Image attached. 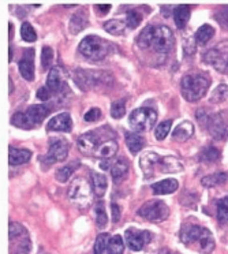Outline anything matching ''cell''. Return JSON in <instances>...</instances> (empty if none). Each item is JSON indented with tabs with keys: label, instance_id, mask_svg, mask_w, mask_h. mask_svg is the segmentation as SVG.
<instances>
[{
	"label": "cell",
	"instance_id": "cell-22",
	"mask_svg": "<svg viewBox=\"0 0 228 254\" xmlns=\"http://www.w3.org/2000/svg\"><path fill=\"white\" fill-rule=\"evenodd\" d=\"M86 25H88V15L84 10H81L72 15L71 21L68 23V30L71 34H78L86 28Z\"/></svg>",
	"mask_w": 228,
	"mask_h": 254
},
{
	"label": "cell",
	"instance_id": "cell-28",
	"mask_svg": "<svg viewBox=\"0 0 228 254\" xmlns=\"http://www.w3.org/2000/svg\"><path fill=\"white\" fill-rule=\"evenodd\" d=\"M190 18V7L189 6H178L173 8V19L179 29H183Z\"/></svg>",
	"mask_w": 228,
	"mask_h": 254
},
{
	"label": "cell",
	"instance_id": "cell-34",
	"mask_svg": "<svg viewBox=\"0 0 228 254\" xmlns=\"http://www.w3.org/2000/svg\"><path fill=\"white\" fill-rule=\"evenodd\" d=\"M220 159V152L215 146H206L201 150L200 160L202 161H216Z\"/></svg>",
	"mask_w": 228,
	"mask_h": 254
},
{
	"label": "cell",
	"instance_id": "cell-15",
	"mask_svg": "<svg viewBox=\"0 0 228 254\" xmlns=\"http://www.w3.org/2000/svg\"><path fill=\"white\" fill-rule=\"evenodd\" d=\"M19 72L26 81L34 79V51L26 50L23 52L22 59L19 61Z\"/></svg>",
	"mask_w": 228,
	"mask_h": 254
},
{
	"label": "cell",
	"instance_id": "cell-2",
	"mask_svg": "<svg viewBox=\"0 0 228 254\" xmlns=\"http://www.w3.org/2000/svg\"><path fill=\"white\" fill-rule=\"evenodd\" d=\"M179 238L187 248L202 254H211L215 250V238L205 227L191 223L184 224L179 232Z\"/></svg>",
	"mask_w": 228,
	"mask_h": 254
},
{
	"label": "cell",
	"instance_id": "cell-14",
	"mask_svg": "<svg viewBox=\"0 0 228 254\" xmlns=\"http://www.w3.org/2000/svg\"><path fill=\"white\" fill-rule=\"evenodd\" d=\"M72 128V121L71 116L67 112H63L60 115H56L52 118L48 125H47V130L48 131H61V133H68Z\"/></svg>",
	"mask_w": 228,
	"mask_h": 254
},
{
	"label": "cell",
	"instance_id": "cell-44",
	"mask_svg": "<svg viewBox=\"0 0 228 254\" xmlns=\"http://www.w3.org/2000/svg\"><path fill=\"white\" fill-rule=\"evenodd\" d=\"M101 118V111L99 108H92L85 114L84 119L86 122H97Z\"/></svg>",
	"mask_w": 228,
	"mask_h": 254
},
{
	"label": "cell",
	"instance_id": "cell-19",
	"mask_svg": "<svg viewBox=\"0 0 228 254\" xmlns=\"http://www.w3.org/2000/svg\"><path fill=\"white\" fill-rule=\"evenodd\" d=\"M117 152V142L115 139H106L103 141L97 149L95 152V157H99V159H110V157H114L116 155Z\"/></svg>",
	"mask_w": 228,
	"mask_h": 254
},
{
	"label": "cell",
	"instance_id": "cell-8",
	"mask_svg": "<svg viewBox=\"0 0 228 254\" xmlns=\"http://www.w3.org/2000/svg\"><path fill=\"white\" fill-rule=\"evenodd\" d=\"M206 64L215 67L217 71L228 74V40L216 44L204 55Z\"/></svg>",
	"mask_w": 228,
	"mask_h": 254
},
{
	"label": "cell",
	"instance_id": "cell-7",
	"mask_svg": "<svg viewBox=\"0 0 228 254\" xmlns=\"http://www.w3.org/2000/svg\"><path fill=\"white\" fill-rule=\"evenodd\" d=\"M157 121V114L156 111L152 110V108H137L134 110L130 116H128V123L130 126L133 127L135 131L139 133H145V131H149L152 127L156 125Z\"/></svg>",
	"mask_w": 228,
	"mask_h": 254
},
{
	"label": "cell",
	"instance_id": "cell-31",
	"mask_svg": "<svg viewBox=\"0 0 228 254\" xmlns=\"http://www.w3.org/2000/svg\"><path fill=\"white\" fill-rule=\"evenodd\" d=\"M77 166H78V163H77V161H74V163H71V164H67V166L60 167V168L56 171V179L61 183L67 182V181H68V178L72 175V172L77 170Z\"/></svg>",
	"mask_w": 228,
	"mask_h": 254
},
{
	"label": "cell",
	"instance_id": "cell-3",
	"mask_svg": "<svg viewBox=\"0 0 228 254\" xmlns=\"http://www.w3.org/2000/svg\"><path fill=\"white\" fill-rule=\"evenodd\" d=\"M209 86H211V79L200 72H191V74L184 75L180 82L183 97L191 103L202 99L208 92Z\"/></svg>",
	"mask_w": 228,
	"mask_h": 254
},
{
	"label": "cell",
	"instance_id": "cell-5",
	"mask_svg": "<svg viewBox=\"0 0 228 254\" xmlns=\"http://www.w3.org/2000/svg\"><path fill=\"white\" fill-rule=\"evenodd\" d=\"M111 51V44L104 39H100L95 34L86 36L81 44H79V52L92 61H101L104 59Z\"/></svg>",
	"mask_w": 228,
	"mask_h": 254
},
{
	"label": "cell",
	"instance_id": "cell-30",
	"mask_svg": "<svg viewBox=\"0 0 228 254\" xmlns=\"http://www.w3.org/2000/svg\"><path fill=\"white\" fill-rule=\"evenodd\" d=\"M126 26H127V23L123 22L120 19H111V21L104 23V29H106L107 32L110 34H115V36L124 33Z\"/></svg>",
	"mask_w": 228,
	"mask_h": 254
},
{
	"label": "cell",
	"instance_id": "cell-47",
	"mask_svg": "<svg viewBox=\"0 0 228 254\" xmlns=\"http://www.w3.org/2000/svg\"><path fill=\"white\" fill-rule=\"evenodd\" d=\"M96 8L101 12V15H106L107 12L111 10V6L110 4H101V6H96Z\"/></svg>",
	"mask_w": 228,
	"mask_h": 254
},
{
	"label": "cell",
	"instance_id": "cell-33",
	"mask_svg": "<svg viewBox=\"0 0 228 254\" xmlns=\"http://www.w3.org/2000/svg\"><path fill=\"white\" fill-rule=\"evenodd\" d=\"M217 220L220 223H228V195L217 202Z\"/></svg>",
	"mask_w": 228,
	"mask_h": 254
},
{
	"label": "cell",
	"instance_id": "cell-9",
	"mask_svg": "<svg viewBox=\"0 0 228 254\" xmlns=\"http://www.w3.org/2000/svg\"><path fill=\"white\" fill-rule=\"evenodd\" d=\"M138 215L144 217L145 220L152 221V223H160L167 219L170 215V209L160 199H152V201L145 202L139 208Z\"/></svg>",
	"mask_w": 228,
	"mask_h": 254
},
{
	"label": "cell",
	"instance_id": "cell-35",
	"mask_svg": "<svg viewBox=\"0 0 228 254\" xmlns=\"http://www.w3.org/2000/svg\"><path fill=\"white\" fill-rule=\"evenodd\" d=\"M228 97V86L227 85H219L213 93L211 94V103L217 104V103H223L224 100Z\"/></svg>",
	"mask_w": 228,
	"mask_h": 254
},
{
	"label": "cell",
	"instance_id": "cell-26",
	"mask_svg": "<svg viewBox=\"0 0 228 254\" xmlns=\"http://www.w3.org/2000/svg\"><path fill=\"white\" fill-rule=\"evenodd\" d=\"M126 145H127L128 150L134 155V153H138L139 150L144 148L145 139L142 138L139 134L127 131V133H126Z\"/></svg>",
	"mask_w": 228,
	"mask_h": 254
},
{
	"label": "cell",
	"instance_id": "cell-48",
	"mask_svg": "<svg viewBox=\"0 0 228 254\" xmlns=\"http://www.w3.org/2000/svg\"><path fill=\"white\" fill-rule=\"evenodd\" d=\"M111 164V160L110 159H107V160L101 161L100 163V168H103V170H108V166Z\"/></svg>",
	"mask_w": 228,
	"mask_h": 254
},
{
	"label": "cell",
	"instance_id": "cell-51",
	"mask_svg": "<svg viewBox=\"0 0 228 254\" xmlns=\"http://www.w3.org/2000/svg\"><path fill=\"white\" fill-rule=\"evenodd\" d=\"M10 93H12V81H11V78H10Z\"/></svg>",
	"mask_w": 228,
	"mask_h": 254
},
{
	"label": "cell",
	"instance_id": "cell-23",
	"mask_svg": "<svg viewBox=\"0 0 228 254\" xmlns=\"http://www.w3.org/2000/svg\"><path fill=\"white\" fill-rule=\"evenodd\" d=\"M179 188L178 181L175 179H164L162 182H157L155 185H152L153 193L156 195H164V194H171L173 191H176Z\"/></svg>",
	"mask_w": 228,
	"mask_h": 254
},
{
	"label": "cell",
	"instance_id": "cell-11",
	"mask_svg": "<svg viewBox=\"0 0 228 254\" xmlns=\"http://www.w3.org/2000/svg\"><path fill=\"white\" fill-rule=\"evenodd\" d=\"M124 239H126V243L130 250L139 252L150 242L152 235L149 231H139L135 228H128L124 232Z\"/></svg>",
	"mask_w": 228,
	"mask_h": 254
},
{
	"label": "cell",
	"instance_id": "cell-42",
	"mask_svg": "<svg viewBox=\"0 0 228 254\" xmlns=\"http://www.w3.org/2000/svg\"><path fill=\"white\" fill-rule=\"evenodd\" d=\"M54 61V51L51 47H44L43 52H41V66L43 68H50L51 63Z\"/></svg>",
	"mask_w": 228,
	"mask_h": 254
},
{
	"label": "cell",
	"instance_id": "cell-10",
	"mask_svg": "<svg viewBox=\"0 0 228 254\" xmlns=\"http://www.w3.org/2000/svg\"><path fill=\"white\" fill-rule=\"evenodd\" d=\"M67 194L71 202L78 205L79 208H84L90 202V197H92L90 185L84 178H77L71 182Z\"/></svg>",
	"mask_w": 228,
	"mask_h": 254
},
{
	"label": "cell",
	"instance_id": "cell-1",
	"mask_svg": "<svg viewBox=\"0 0 228 254\" xmlns=\"http://www.w3.org/2000/svg\"><path fill=\"white\" fill-rule=\"evenodd\" d=\"M141 50H152L157 54H170L175 44L173 33L171 29L164 25H148L141 32L138 40Z\"/></svg>",
	"mask_w": 228,
	"mask_h": 254
},
{
	"label": "cell",
	"instance_id": "cell-46",
	"mask_svg": "<svg viewBox=\"0 0 228 254\" xmlns=\"http://www.w3.org/2000/svg\"><path fill=\"white\" fill-rule=\"evenodd\" d=\"M111 210H112V221L117 223L120 220V208L117 204H111Z\"/></svg>",
	"mask_w": 228,
	"mask_h": 254
},
{
	"label": "cell",
	"instance_id": "cell-13",
	"mask_svg": "<svg viewBox=\"0 0 228 254\" xmlns=\"http://www.w3.org/2000/svg\"><path fill=\"white\" fill-rule=\"evenodd\" d=\"M47 88L50 89L51 93H60L63 89H66V83H64V77H63V71L60 67H52L48 74V79H47Z\"/></svg>",
	"mask_w": 228,
	"mask_h": 254
},
{
	"label": "cell",
	"instance_id": "cell-17",
	"mask_svg": "<svg viewBox=\"0 0 228 254\" xmlns=\"http://www.w3.org/2000/svg\"><path fill=\"white\" fill-rule=\"evenodd\" d=\"M97 142L99 138L96 135V131H89L81 135L78 139V149L84 153V155H95L96 149H97Z\"/></svg>",
	"mask_w": 228,
	"mask_h": 254
},
{
	"label": "cell",
	"instance_id": "cell-40",
	"mask_svg": "<svg viewBox=\"0 0 228 254\" xmlns=\"http://www.w3.org/2000/svg\"><path fill=\"white\" fill-rule=\"evenodd\" d=\"M126 114V104L123 100H117L114 101L111 105V116L115 119H120L123 115Z\"/></svg>",
	"mask_w": 228,
	"mask_h": 254
},
{
	"label": "cell",
	"instance_id": "cell-20",
	"mask_svg": "<svg viewBox=\"0 0 228 254\" xmlns=\"http://www.w3.org/2000/svg\"><path fill=\"white\" fill-rule=\"evenodd\" d=\"M194 134V126L191 122H182L180 125L176 126V128L173 130L172 139L178 141V142H184L189 138H191V135Z\"/></svg>",
	"mask_w": 228,
	"mask_h": 254
},
{
	"label": "cell",
	"instance_id": "cell-4",
	"mask_svg": "<svg viewBox=\"0 0 228 254\" xmlns=\"http://www.w3.org/2000/svg\"><path fill=\"white\" fill-rule=\"evenodd\" d=\"M48 114L50 111L44 105H30L26 112H17L15 115H12L11 123L19 128L29 130V128L39 127L40 123L44 121Z\"/></svg>",
	"mask_w": 228,
	"mask_h": 254
},
{
	"label": "cell",
	"instance_id": "cell-18",
	"mask_svg": "<svg viewBox=\"0 0 228 254\" xmlns=\"http://www.w3.org/2000/svg\"><path fill=\"white\" fill-rule=\"evenodd\" d=\"M157 167L160 172H167V174H176V172L183 171V164L175 159L173 156H166V157H160L157 161Z\"/></svg>",
	"mask_w": 228,
	"mask_h": 254
},
{
	"label": "cell",
	"instance_id": "cell-43",
	"mask_svg": "<svg viewBox=\"0 0 228 254\" xmlns=\"http://www.w3.org/2000/svg\"><path fill=\"white\" fill-rule=\"evenodd\" d=\"M25 232L26 231H25V228L21 224L10 221V241H12L14 238L19 237V235H23Z\"/></svg>",
	"mask_w": 228,
	"mask_h": 254
},
{
	"label": "cell",
	"instance_id": "cell-6",
	"mask_svg": "<svg viewBox=\"0 0 228 254\" xmlns=\"http://www.w3.org/2000/svg\"><path fill=\"white\" fill-rule=\"evenodd\" d=\"M197 119L204 122V125H208L209 133L216 139L226 138L228 135V111L212 116L205 115V111H198Z\"/></svg>",
	"mask_w": 228,
	"mask_h": 254
},
{
	"label": "cell",
	"instance_id": "cell-12",
	"mask_svg": "<svg viewBox=\"0 0 228 254\" xmlns=\"http://www.w3.org/2000/svg\"><path fill=\"white\" fill-rule=\"evenodd\" d=\"M68 142L64 138L60 137H55V138L50 139V152L47 155V161L48 164L55 163V161H63L66 160L68 156Z\"/></svg>",
	"mask_w": 228,
	"mask_h": 254
},
{
	"label": "cell",
	"instance_id": "cell-29",
	"mask_svg": "<svg viewBox=\"0 0 228 254\" xmlns=\"http://www.w3.org/2000/svg\"><path fill=\"white\" fill-rule=\"evenodd\" d=\"M213 36H215V29L212 28L211 25H202V26L195 32V40H197V43L201 45L206 44Z\"/></svg>",
	"mask_w": 228,
	"mask_h": 254
},
{
	"label": "cell",
	"instance_id": "cell-45",
	"mask_svg": "<svg viewBox=\"0 0 228 254\" xmlns=\"http://www.w3.org/2000/svg\"><path fill=\"white\" fill-rule=\"evenodd\" d=\"M37 97L40 100H43V101H47V100H50L51 97V90L47 86H43V88H40L37 90Z\"/></svg>",
	"mask_w": 228,
	"mask_h": 254
},
{
	"label": "cell",
	"instance_id": "cell-27",
	"mask_svg": "<svg viewBox=\"0 0 228 254\" xmlns=\"http://www.w3.org/2000/svg\"><path fill=\"white\" fill-rule=\"evenodd\" d=\"M127 172H128V166L126 161L117 160L115 164H112L111 177L115 183L122 182L123 179L127 177Z\"/></svg>",
	"mask_w": 228,
	"mask_h": 254
},
{
	"label": "cell",
	"instance_id": "cell-37",
	"mask_svg": "<svg viewBox=\"0 0 228 254\" xmlns=\"http://www.w3.org/2000/svg\"><path fill=\"white\" fill-rule=\"evenodd\" d=\"M171 127H172V121H166L160 123L159 126L156 127V130H155V138L159 139V141H162L167 137V134H170V130H171Z\"/></svg>",
	"mask_w": 228,
	"mask_h": 254
},
{
	"label": "cell",
	"instance_id": "cell-24",
	"mask_svg": "<svg viewBox=\"0 0 228 254\" xmlns=\"http://www.w3.org/2000/svg\"><path fill=\"white\" fill-rule=\"evenodd\" d=\"M228 182V172H216L208 177L202 178V186L205 188H216V186H222Z\"/></svg>",
	"mask_w": 228,
	"mask_h": 254
},
{
	"label": "cell",
	"instance_id": "cell-50",
	"mask_svg": "<svg viewBox=\"0 0 228 254\" xmlns=\"http://www.w3.org/2000/svg\"><path fill=\"white\" fill-rule=\"evenodd\" d=\"M8 61H12V47H10V58H8Z\"/></svg>",
	"mask_w": 228,
	"mask_h": 254
},
{
	"label": "cell",
	"instance_id": "cell-16",
	"mask_svg": "<svg viewBox=\"0 0 228 254\" xmlns=\"http://www.w3.org/2000/svg\"><path fill=\"white\" fill-rule=\"evenodd\" d=\"M159 159H160V155L153 153V152H148L144 156H141L139 166H141V170L144 172L145 179H150V178L155 175V170H156Z\"/></svg>",
	"mask_w": 228,
	"mask_h": 254
},
{
	"label": "cell",
	"instance_id": "cell-32",
	"mask_svg": "<svg viewBox=\"0 0 228 254\" xmlns=\"http://www.w3.org/2000/svg\"><path fill=\"white\" fill-rule=\"evenodd\" d=\"M108 254H123L124 252V243L120 235H114L110 238V242H108Z\"/></svg>",
	"mask_w": 228,
	"mask_h": 254
},
{
	"label": "cell",
	"instance_id": "cell-25",
	"mask_svg": "<svg viewBox=\"0 0 228 254\" xmlns=\"http://www.w3.org/2000/svg\"><path fill=\"white\" fill-rule=\"evenodd\" d=\"M107 178L101 174H97V172H92V188H93V191H95L96 197L101 198L107 191Z\"/></svg>",
	"mask_w": 228,
	"mask_h": 254
},
{
	"label": "cell",
	"instance_id": "cell-49",
	"mask_svg": "<svg viewBox=\"0 0 228 254\" xmlns=\"http://www.w3.org/2000/svg\"><path fill=\"white\" fill-rule=\"evenodd\" d=\"M160 254H178V253H172V252H170V250H162Z\"/></svg>",
	"mask_w": 228,
	"mask_h": 254
},
{
	"label": "cell",
	"instance_id": "cell-21",
	"mask_svg": "<svg viewBox=\"0 0 228 254\" xmlns=\"http://www.w3.org/2000/svg\"><path fill=\"white\" fill-rule=\"evenodd\" d=\"M32 157V152L28 149H15L10 146L8 150V163L10 166H21L28 163Z\"/></svg>",
	"mask_w": 228,
	"mask_h": 254
},
{
	"label": "cell",
	"instance_id": "cell-38",
	"mask_svg": "<svg viewBox=\"0 0 228 254\" xmlns=\"http://www.w3.org/2000/svg\"><path fill=\"white\" fill-rule=\"evenodd\" d=\"M21 34H22V39L28 43H33L37 40V33L33 29V26L29 22H23L22 28H21Z\"/></svg>",
	"mask_w": 228,
	"mask_h": 254
},
{
	"label": "cell",
	"instance_id": "cell-36",
	"mask_svg": "<svg viewBox=\"0 0 228 254\" xmlns=\"http://www.w3.org/2000/svg\"><path fill=\"white\" fill-rule=\"evenodd\" d=\"M108 242H110L108 234H100L96 239L93 254H106V252L108 250Z\"/></svg>",
	"mask_w": 228,
	"mask_h": 254
},
{
	"label": "cell",
	"instance_id": "cell-41",
	"mask_svg": "<svg viewBox=\"0 0 228 254\" xmlns=\"http://www.w3.org/2000/svg\"><path fill=\"white\" fill-rule=\"evenodd\" d=\"M141 21H142V15H141L138 11H135V10H130V11L127 12L126 23H127V26L130 29L137 28L139 23H141Z\"/></svg>",
	"mask_w": 228,
	"mask_h": 254
},
{
	"label": "cell",
	"instance_id": "cell-39",
	"mask_svg": "<svg viewBox=\"0 0 228 254\" xmlns=\"http://www.w3.org/2000/svg\"><path fill=\"white\" fill-rule=\"evenodd\" d=\"M96 221H97L99 228H104L107 226L108 217H107L106 209H104V204L103 202H99V204L96 205Z\"/></svg>",
	"mask_w": 228,
	"mask_h": 254
}]
</instances>
